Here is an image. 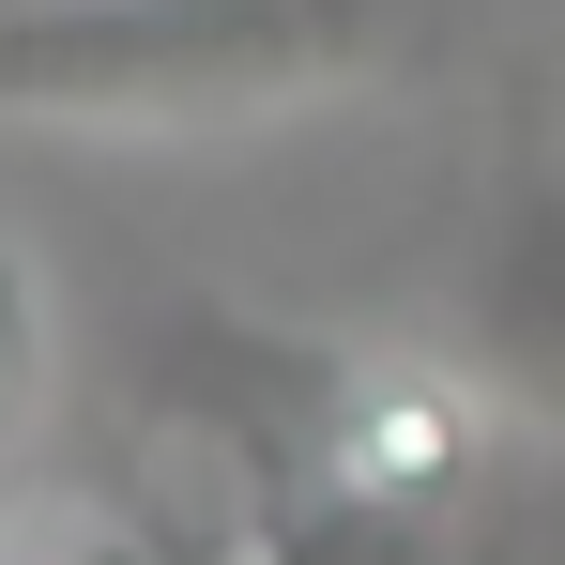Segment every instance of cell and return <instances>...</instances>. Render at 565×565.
Masks as SVG:
<instances>
[{
  "mask_svg": "<svg viewBox=\"0 0 565 565\" xmlns=\"http://www.w3.org/2000/svg\"><path fill=\"white\" fill-rule=\"evenodd\" d=\"M459 337H473V367L504 382L520 413L565 428V169L504 184V230H489V260L459 290Z\"/></svg>",
  "mask_w": 565,
  "mask_h": 565,
  "instance_id": "cell-2",
  "label": "cell"
},
{
  "mask_svg": "<svg viewBox=\"0 0 565 565\" xmlns=\"http://www.w3.org/2000/svg\"><path fill=\"white\" fill-rule=\"evenodd\" d=\"M46 367H62V337H46V276H31V245L0 230V459L46 428Z\"/></svg>",
  "mask_w": 565,
  "mask_h": 565,
  "instance_id": "cell-3",
  "label": "cell"
},
{
  "mask_svg": "<svg viewBox=\"0 0 565 565\" xmlns=\"http://www.w3.org/2000/svg\"><path fill=\"white\" fill-rule=\"evenodd\" d=\"M413 0H15L0 122L62 138H230L397 77Z\"/></svg>",
  "mask_w": 565,
  "mask_h": 565,
  "instance_id": "cell-1",
  "label": "cell"
}]
</instances>
